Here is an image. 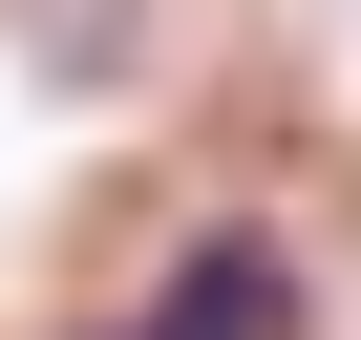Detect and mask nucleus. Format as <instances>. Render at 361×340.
<instances>
[{
	"label": "nucleus",
	"mask_w": 361,
	"mask_h": 340,
	"mask_svg": "<svg viewBox=\"0 0 361 340\" xmlns=\"http://www.w3.org/2000/svg\"><path fill=\"white\" fill-rule=\"evenodd\" d=\"M128 340H319V277H298V234H276V213H213Z\"/></svg>",
	"instance_id": "f257e3e1"
},
{
	"label": "nucleus",
	"mask_w": 361,
	"mask_h": 340,
	"mask_svg": "<svg viewBox=\"0 0 361 340\" xmlns=\"http://www.w3.org/2000/svg\"><path fill=\"white\" fill-rule=\"evenodd\" d=\"M106 340H128V319H106Z\"/></svg>",
	"instance_id": "f03ea898"
}]
</instances>
